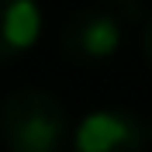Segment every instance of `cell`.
Returning a JSON list of instances; mask_svg holds the SVG:
<instances>
[{
	"instance_id": "obj_2",
	"label": "cell",
	"mask_w": 152,
	"mask_h": 152,
	"mask_svg": "<svg viewBox=\"0 0 152 152\" xmlns=\"http://www.w3.org/2000/svg\"><path fill=\"white\" fill-rule=\"evenodd\" d=\"M121 18L104 7H83L62 28V52L80 66H97L118 56L121 48Z\"/></svg>"
},
{
	"instance_id": "obj_3",
	"label": "cell",
	"mask_w": 152,
	"mask_h": 152,
	"mask_svg": "<svg viewBox=\"0 0 152 152\" xmlns=\"http://www.w3.org/2000/svg\"><path fill=\"white\" fill-rule=\"evenodd\" d=\"M145 124L124 107L90 111L73 132V152H145Z\"/></svg>"
},
{
	"instance_id": "obj_7",
	"label": "cell",
	"mask_w": 152,
	"mask_h": 152,
	"mask_svg": "<svg viewBox=\"0 0 152 152\" xmlns=\"http://www.w3.org/2000/svg\"><path fill=\"white\" fill-rule=\"evenodd\" d=\"M145 135H149V138H152V124H149V132H145Z\"/></svg>"
},
{
	"instance_id": "obj_6",
	"label": "cell",
	"mask_w": 152,
	"mask_h": 152,
	"mask_svg": "<svg viewBox=\"0 0 152 152\" xmlns=\"http://www.w3.org/2000/svg\"><path fill=\"white\" fill-rule=\"evenodd\" d=\"M104 4H121V0H104Z\"/></svg>"
},
{
	"instance_id": "obj_1",
	"label": "cell",
	"mask_w": 152,
	"mask_h": 152,
	"mask_svg": "<svg viewBox=\"0 0 152 152\" xmlns=\"http://www.w3.org/2000/svg\"><path fill=\"white\" fill-rule=\"evenodd\" d=\"M0 128L10 152H59L66 145V107L52 94L24 86L4 100L0 107Z\"/></svg>"
},
{
	"instance_id": "obj_5",
	"label": "cell",
	"mask_w": 152,
	"mask_h": 152,
	"mask_svg": "<svg viewBox=\"0 0 152 152\" xmlns=\"http://www.w3.org/2000/svg\"><path fill=\"white\" fill-rule=\"evenodd\" d=\"M142 52L152 62V14H149V21H145V31H142Z\"/></svg>"
},
{
	"instance_id": "obj_4",
	"label": "cell",
	"mask_w": 152,
	"mask_h": 152,
	"mask_svg": "<svg viewBox=\"0 0 152 152\" xmlns=\"http://www.w3.org/2000/svg\"><path fill=\"white\" fill-rule=\"evenodd\" d=\"M42 24L38 0H0V66L31 52L42 38Z\"/></svg>"
}]
</instances>
